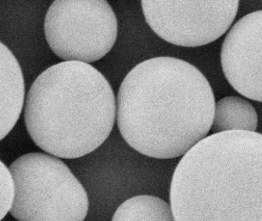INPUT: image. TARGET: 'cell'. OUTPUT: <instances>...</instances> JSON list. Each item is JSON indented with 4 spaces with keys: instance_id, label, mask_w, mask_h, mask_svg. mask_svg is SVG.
<instances>
[{
    "instance_id": "10",
    "label": "cell",
    "mask_w": 262,
    "mask_h": 221,
    "mask_svg": "<svg viewBox=\"0 0 262 221\" xmlns=\"http://www.w3.org/2000/svg\"><path fill=\"white\" fill-rule=\"evenodd\" d=\"M112 221H176L171 207L158 196L139 195L122 203Z\"/></svg>"
},
{
    "instance_id": "7",
    "label": "cell",
    "mask_w": 262,
    "mask_h": 221,
    "mask_svg": "<svg viewBox=\"0 0 262 221\" xmlns=\"http://www.w3.org/2000/svg\"><path fill=\"white\" fill-rule=\"evenodd\" d=\"M262 12L239 19L227 34L221 52L225 78L245 98L261 101Z\"/></svg>"
},
{
    "instance_id": "6",
    "label": "cell",
    "mask_w": 262,
    "mask_h": 221,
    "mask_svg": "<svg viewBox=\"0 0 262 221\" xmlns=\"http://www.w3.org/2000/svg\"><path fill=\"white\" fill-rule=\"evenodd\" d=\"M147 23L176 46L198 47L215 41L231 27L239 1H142Z\"/></svg>"
},
{
    "instance_id": "5",
    "label": "cell",
    "mask_w": 262,
    "mask_h": 221,
    "mask_svg": "<svg viewBox=\"0 0 262 221\" xmlns=\"http://www.w3.org/2000/svg\"><path fill=\"white\" fill-rule=\"evenodd\" d=\"M50 49L65 61L94 62L111 51L118 35L113 8L104 0L55 1L44 21Z\"/></svg>"
},
{
    "instance_id": "8",
    "label": "cell",
    "mask_w": 262,
    "mask_h": 221,
    "mask_svg": "<svg viewBox=\"0 0 262 221\" xmlns=\"http://www.w3.org/2000/svg\"><path fill=\"white\" fill-rule=\"evenodd\" d=\"M25 102L24 74L13 52L0 41V141L16 125Z\"/></svg>"
},
{
    "instance_id": "11",
    "label": "cell",
    "mask_w": 262,
    "mask_h": 221,
    "mask_svg": "<svg viewBox=\"0 0 262 221\" xmlns=\"http://www.w3.org/2000/svg\"><path fill=\"white\" fill-rule=\"evenodd\" d=\"M14 198V183L10 169L0 161V221L10 211Z\"/></svg>"
},
{
    "instance_id": "9",
    "label": "cell",
    "mask_w": 262,
    "mask_h": 221,
    "mask_svg": "<svg viewBox=\"0 0 262 221\" xmlns=\"http://www.w3.org/2000/svg\"><path fill=\"white\" fill-rule=\"evenodd\" d=\"M257 123V112L251 103L240 97L228 96L215 102L211 130L213 134L231 130L256 132Z\"/></svg>"
},
{
    "instance_id": "4",
    "label": "cell",
    "mask_w": 262,
    "mask_h": 221,
    "mask_svg": "<svg viewBox=\"0 0 262 221\" xmlns=\"http://www.w3.org/2000/svg\"><path fill=\"white\" fill-rule=\"evenodd\" d=\"M14 183L10 213L18 221H84L86 190L59 158L44 153L23 155L9 167Z\"/></svg>"
},
{
    "instance_id": "2",
    "label": "cell",
    "mask_w": 262,
    "mask_h": 221,
    "mask_svg": "<svg viewBox=\"0 0 262 221\" xmlns=\"http://www.w3.org/2000/svg\"><path fill=\"white\" fill-rule=\"evenodd\" d=\"M262 136L212 134L183 155L173 173L176 221H261Z\"/></svg>"
},
{
    "instance_id": "3",
    "label": "cell",
    "mask_w": 262,
    "mask_h": 221,
    "mask_svg": "<svg viewBox=\"0 0 262 221\" xmlns=\"http://www.w3.org/2000/svg\"><path fill=\"white\" fill-rule=\"evenodd\" d=\"M33 142L52 156L82 158L108 138L116 119L114 92L96 68L62 61L35 80L24 104Z\"/></svg>"
},
{
    "instance_id": "1",
    "label": "cell",
    "mask_w": 262,
    "mask_h": 221,
    "mask_svg": "<svg viewBox=\"0 0 262 221\" xmlns=\"http://www.w3.org/2000/svg\"><path fill=\"white\" fill-rule=\"evenodd\" d=\"M214 104L212 89L197 68L179 58L157 57L139 63L122 81L116 120L133 149L171 159L206 138Z\"/></svg>"
}]
</instances>
